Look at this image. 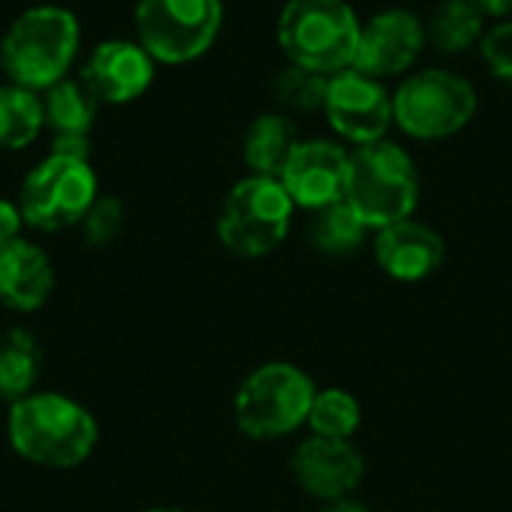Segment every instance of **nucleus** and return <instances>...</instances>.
<instances>
[{"mask_svg": "<svg viewBox=\"0 0 512 512\" xmlns=\"http://www.w3.org/2000/svg\"><path fill=\"white\" fill-rule=\"evenodd\" d=\"M9 450L42 471H75L90 462L102 429L96 414L69 393L36 390L6 405Z\"/></svg>", "mask_w": 512, "mask_h": 512, "instance_id": "nucleus-1", "label": "nucleus"}, {"mask_svg": "<svg viewBox=\"0 0 512 512\" xmlns=\"http://www.w3.org/2000/svg\"><path fill=\"white\" fill-rule=\"evenodd\" d=\"M81 48V24L75 12L57 3L24 9L0 39V69L9 84L45 93L69 78Z\"/></svg>", "mask_w": 512, "mask_h": 512, "instance_id": "nucleus-2", "label": "nucleus"}, {"mask_svg": "<svg viewBox=\"0 0 512 512\" xmlns=\"http://www.w3.org/2000/svg\"><path fill=\"white\" fill-rule=\"evenodd\" d=\"M342 201L363 219L369 231L411 219L420 201V171L411 153L390 138L354 147L348 156Z\"/></svg>", "mask_w": 512, "mask_h": 512, "instance_id": "nucleus-3", "label": "nucleus"}, {"mask_svg": "<svg viewBox=\"0 0 512 512\" xmlns=\"http://www.w3.org/2000/svg\"><path fill=\"white\" fill-rule=\"evenodd\" d=\"M363 21L348 0H285L276 39L288 63L318 75H339L354 66Z\"/></svg>", "mask_w": 512, "mask_h": 512, "instance_id": "nucleus-4", "label": "nucleus"}, {"mask_svg": "<svg viewBox=\"0 0 512 512\" xmlns=\"http://www.w3.org/2000/svg\"><path fill=\"white\" fill-rule=\"evenodd\" d=\"M294 219V201L279 177L249 174L237 180L222 198L216 216L219 243L237 258H264L276 252Z\"/></svg>", "mask_w": 512, "mask_h": 512, "instance_id": "nucleus-5", "label": "nucleus"}, {"mask_svg": "<svg viewBox=\"0 0 512 512\" xmlns=\"http://www.w3.org/2000/svg\"><path fill=\"white\" fill-rule=\"evenodd\" d=\"M477 87L441 66L402 78L393 93V126L414 141H444L459 135L477 117Z\"/></svg>", "mask_w": 512, "mask_h": 512, "instance_id": "nucleus-6", "label": "nucleus"}, {"mask_svg": "<svg viewBox=\"0 0 512 512\" xmlns=\"http://www.w3.org/2000/svg\"><path fill=\"white\" fill-rule=\"evenodd\" d=\"M312 378L294 363H264L243 378L234 396V423L252 441H276L309 420Z\"/></svg>", "mask_w": 512, "mask_h": 512, "instance_id": "nucleus-7", "label": "nucleus"}, {"mask_svg": "<svg viewBox=\"0 0 512 512\" xmlns=\"http://www.w3.org/2000/svg\"><path fill=\"white\" fill-rule=\"evenodd\" d=\"M99 198V177L90 159L48 153L36 162L18 189V207L24 225L39 234H57L78 228L84 213Z\"/></svg>", "mask_w": 512, "mask_h": 512, "instance_id": "nucleus-8", "label": "nucleus"}, {"mask_svg": "<svg viewBox=\"0 0 512 512\" xmlns=\"http://www.w3.org/2000/svg\"><path fill=\"white\" fill-rule=\"evenodd\" d=\"M222 21V0H138L135 39L156 63L180 66L213 48Z\"/></svg>", "mask_w": 512, "mask_h": 512, "instance_id": "nucleus-9", "label": "nucleus"}, {"mask_svg": "<svg viewBox=\"0 0 512 512\" xmlns=\"http://www.w3.org/2000/svg\"><path fill=\"white\" fill-rule=\"evenodd\" d=\"M324 114L333 132L351 147L384 141L393 129V93L384 81L369 78L357 69L330 75Z\"/></svg>", "mask_w": 512, "mask_h": 512, "instance_id": "nucleus-10", "label": "nucleus"}, {"mask_svg": "<svg viewBox=\"0 0 512 512\" xmlns=\"http://www.w3.org/2000/svg\"><path fill=\"white\" fill-rule=\"evenodd\" d=\"M426 45V21L405 6H390L363 24L351 69L378 81L402 78L420 60Z\"/></svg>", "mask_w": 512, "mask_h": 512, "instance_id": "nucleus-11", "label": "nucleus"}, {"mask_svg": "<svg viewBox=\"0 0 512 512\" xmlns=\"http://www.w3.org/2000/svg\"><path fill=\"white\" fill-rule=\"evenodd\" d=\"M348 156L351 150L330 138L300 141L279 174V183L291 195L294 207L315 213L321 207L342 201L348 180Z\"/></svg>", "mask_w": 512, "mask_h": 512, "instance_id": "nucleus-12", "label": "nucleus"}, {"mask_svg": "<svg viewBox=\"0 0 512 512\" xmlns=\"http://www.w3.org/2000/svg\"><path fill=\"white\" fill-rule=\"evenodd\" d=\"M78 78L102 105H129L150 90L156 60L138 39H105L90 51Z\"/></svg>", "mask_w": 512, "mask_h": 512, "instance_id": "nucleus-13", "label": "nucleus"}, {"mask_svg": "<svg viewBox=\"0 0 512 512\" xmlns=\"http://www.w3.org/2000/svg\"><path fill=\"white\" fill-rule=\"evenodd\" d=\"M297 483L318 501H342L363 480V456L351 441L336 438H309L297 447L291 459Z\"/></svg>", "mask_w": 512, "mask_h": 512, "instance_id": "nucleus-14", "label": "nucleus"}, {"mask_svg": "<svg viewBox=\"0 0 512 512\" xmlns=\"http://www.w3.org/2000/svg\"><path fill=\"white\" fill-rule=\"evenodd\" d=\"M57 288V273L51 255L27 240L18 237L0 246V306L12 315H36L45 309Z\"/></svg>", "mask_w": 512, "mask_h": 512, "instance_id": "nucleus-15", "label": "nucleus"}, {"mask_svg": "<svg viewBox=\"0 0 512 512\" xmlns=\"http://www.w3.org/2000/svg\"><path fill=\"white\" fill-rule=\"evenodd\" d=\"M375 258L387 276L399 282H420L444 264V240L435 228L411 216L378 231Z\"/></svg>", "mask_w": 512, "mask_h": 512, "instance_id": "nucleus-16", "label": "nucleus"}, {"mask_svg": "<svg viewBox=\"0 0 512 512\" xmlns=\"http://www.w3.org/2000/svg\"><path fill=\"white\" fill-rule=\"evenodd\" d=\"M42 372H45V348L39 336L24 324H12L0 330V399L12 405L36 393Z\"/></svg>", "mask_w": 512, "mask_h": 512, "instance_id": "nucleus-17", "label": "nucleus"}, {"mask_svg": "<svg viewBox=\"0 0 512 512\" xmlns=\"http://www.w3.org/2000/svg\"><path fill=\"white\" fill-rule=\"evenodd\" d=\"M297 144H300L297 123L288 114L267 111L258 114L243 135V162L249 174L279 177Z\"/></svg>", "mask_w": 512, "mask_h": 512, "instance_id": "nucleus-18", "label": "nucleus"}, {"mask_svg": "<svg viewBox=\"0 0 512 512\" xmlns=\"http://www.w3.org/2000/svg\"><path fill=\"white\" fill-rule=\"evenodd\" d=\"M99 105L102 102L81 78H63L42 93L45 129L51 132V138H90Z\"/></svg>", "mask_w": 512, "mask_h": 512, "instance_id": "nucleus-19", "label": "nucleus"}, {"mask_svg": "<svg viewBox=\"0 0 512 512\" xmlns=\"http://www.w3.org/2000/svg\"><path fill=\"white\" fill-rule=\"evenodd\" d=\"M486 36V12L474 0H441L426 18V39L441 54H465L480 48Z\"/></svg>", "mask_w": 512, "mask_h": 512, "instance_id": "nucleus-20", "label": "nucleus"}, {"mask_svg": "<svg viewBox=\"0 0 512 512\" xmlns=\"http://www.w3.org/2000/svg\"><path fill=\"white\" fill-rule=\"evenodd\" d=\"M45 129V111H42V93L18 87V84H0V150L15 153L30 147Z\"/></svg>", "mask_w": 512, "mask_h": 512, "instance_id": "nucleus-21", "label": "nucleus"}, {"mask_svg": "<svg viewBox=\"0 0 512 512\" xmlns=\"http://www.w3.org/2000/svg\"><path fill=\"white\" fill-rule=\"evenodd\" d=\"M366 234H369V228L345 201L315 210L312 222H309V243L321 255H330V258L354 255L363 246Z\"/></svg>", "mask_w": 512, "mask_h": 512, "instance_id": "nucleus-22", "label": "nucleus"}, {"mask_svg": "<svg viewBox=\"0 0 512 512\" xmlns=\"http://www.w3.org/2000/svg\"><path fill=\"white\" fill-rule=\"evenodd\" d=\"M360 405L351 393L345 390H321L315 393V402L309 408V426L315 435L321 438H336V441H348L357 429H360Z\"/></svg>", "mask_w": 512, "mask_h": 512, "instance_id": "nucleus-23", "label": "nucleus"}, {"mask_svg": "<svg viewBox=\"0 0 512 512\" xmlns=\"http://www.w3.org/2000/svg\"><path fill=\"white\" fill-rule=\"evenodd\" d=\"M327 84H330L327 75H318L312 69L288 63L273 78V93L288 111H324Z\"/></svg>", "mask_w": 512, "mask_h": 512, "instance_id": "nucleus-24", "label": "nucleus"}, {"mask_svg": "<svg viewBox=\"0 0 512 512\" xmlns=\"http://www.w3.org/2000/svg\"><path fill=\"white\" fill-rule=\"evenodd\" d=\"M123 225H126L123 201L114 198V195H99L93 201V207L84 213V219L78 222V231H81L84 246H90V249H108L123 234Z\"/></svg>", "mask_w": 512, "mask_h": 512, "instance_id": "nucleus-25", "label": "nucleus"}, {"mask_svg": "<svg viewBox=\"0 0 512 512\" xmlns=\"http://www.w3.org/2000/svg\"><path fill=\"white\" fill-rule=\"evenodd\" d=\"M480 57L498 81L512 87V21H501L486 30L480 42Z\"/></svg>", "mask_w": 512, "mask_h": 512, "instance_id": "nucleus-26", "label": "nucleus"}, {"mask_svg": "<svg viewBox=\"0 0 512 512\" xmlns=\"http://www.w3.org/2000/svg\"><path fill=\"white\" fill-rule=\"evenodd\" d=\"M24 228H27V225H24V216H21L18 201L0 198V246H6V243L24 237V234H21Z\"/></svg>", "mask_w": 512, "mask_h": 512, "instance_id": "nucleus-27", "label": "nucleus"}, {"mask_svg": "<svg viewBox=\"0 0 512 512\" xmlns=\"http://www.w3.org/2000/svg\"><path fill=\"white\" fill-rule=\"evenodd\" d=\"M483 12H486V18H510L512 15V0H474Z\"/></svg>", "mask_w": 512, "mask_h": 512, "instance_id": "nucleus-28", "label": "nucleus"}, {"mask_svg": "<svg viewBox=\"0 0 512 512\" xmlns=\"http://www.w3.org/2000/svg\"><path fill=\"white\" fill-rule=\"evenodd\" d=\"M321 512H369L363 504H357V501H351V498H342V501H330L327 507Z\"/></svg>", "mask_w": 512, "mask_h": 512, "instance_id": "nucleus-29", "label": "nucleus"}, {"mask_svg": "<svg viewBox=\"0 0 512 512\" xmlns=\"http://www.w3.org/2000/svg\"><path fill=\"white\" fill-rule=\"evenodd\" d=\"M138 512H186V510H177V507H144V510Z\"/></svg>", "mask_w": 512, "mask_h": 512, "instance_id": "nucleus-30", "label": "nucleus"}]
</instances>
